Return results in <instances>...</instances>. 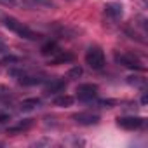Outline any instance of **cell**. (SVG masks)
Masks as SVG:
<instances>
[{"instance_id": "cell-13", "label": "cell", "mask_w": 148, "mask_h": 148, "mask_svg": "<svg viewBox=\"0 0 148 148\" xmlns=\"http://www.w3.org/2000/svg\"><path fill=\"white\" fill-rule=\"evenodd\" d=\"M70 61H73V54H70V52H58V54H54V58H52V64H61V63H70Z\"/></svg>"}, {"instance_id": "cell-7", "label": "cell", "mask_w": 148, "mask_h": 148, "mask_svg": "<svg viewBox=\"0 0 148 148\" xmlns=\"http://www.w3.org/2000/svg\"><path fill=\"white\" fill-rule=\"evenodd\" d=\"M105 14L112 19H120L124 14V7L119 2H108V4H105Z\"/></svg>"}, {"instance_id": "cell-12", "label": "cell", "mask_w": 148, "mask_h": 148, "mask_svg": "<svg viewBox=\"0 0 148 148\" xmlns=\"http://www.w3.org/2000/svg\"><path fill=\"white\" fill-rule=\"evenodd\" d=\"M40 52H42L44 56H54V54H58V52H59V47H58V44H56V42H47V44H44V45H42Z\"/></svg>"}, {"instance_id": "cell-15", "label": "cell", "mask_w": 148, "mask_h": 148, "mask_svg": "<svg viewBox=\"0 0 148 148\" xmlns=\"http://www.w3.org/2000/svg\"><path fill=\"white\" fill-rule=\"evenodd\" d=\"M82 73H84L82 66L75 64L73 68H70V71H68V79H79V77H82Z\"/></svg>"}, {"instance_id": "cell-19", "label": "cell", "mask_w": 148, "mask_h": 148, "mask_svg": "<svg viewBox=\"0 0 148 148\" xmlns=\"http://www.w3.org/2000/svg\"><path fill=\"white\" fill-rule=\"evenodd\" d=\"M9 120H11V117H9V115H0V127H2V125H5Z\"/></svg>"}, {"instance_id": "cell-9", "label": "cell", "mask_w": 148, "mask_h": 148, "mask_svg": "<svg viewBox=\"0 0 148 148\" xmlns=\"http://www.w3.org/2000/svg\"><path fill=\"white\" fill-rule=\"evenodd\" d=\"M64 87H66V82L61 80V79H56V80H51V82L47 84L45 92H47V94H58V92L64 91Z\"/></svg>"}, {"instance_id": "cell-16", "label": "cell", "mask_w": 148, "mask_h": 148, "mask_svg": "<svg viewBox=\"0 0 148 148\" xmlns=\"http://www.w3.org/2000/svg\"><path fill=\"white\" fill-rule=\"evenodd\" d=\"M33 4H37V5H42V7H51V9H54L56 7V4H54V0H32Z\"/></svg>"}, {"instance_id": "cell-14", "label": "cell", "mask_w": 148, "mask_h": 148, "mask_svg": "<svg viewBox=\"0 0 148 148\" xmlns=\"http://www.w3.org/2000/svg\"><path fill=\"white\" fill-rule=\"evenodd\" d=\"M73 101H75V99H73L71 96L63 94V96H58V98L54 99V105H56V106H63V108H66V106H71Z\"/></svg>"}, {"instance_id": "cell-11", "label": "cell", "mask_w": 148, "mask_h": 148, "mask_svg": "<svg viewBox=\"0 0 148 148\" xmlns=\"http://www.w3.org/2000/svg\"><path fill=\"white\" fill-rule=\"evenodd\" d=\"M40 99L38 98H28V99H23L21 101V105H19V108L23 110V112H30V110H35L37 106H40Z\"/></svg>"}, {"instance_id": "cell-18", "label": "cell", "mask_w": 148, "mask_h": 148, "mask_svg": "<svg viewBox=\"0 0 148 148\" xmlns=\"http://www.w3.org/2000/svg\"><path fill=\"white\" fill-rule=\"evenodd\" d=\"M11 96V91L4 86H0V98H9Z\"/></svg>"}, {"instance_id": "cell-10", "label": "cell", "mask_w": 148, "mask_h": 148, "mask_svg": "<svg viewBox=\"0 0 148 148\" xmlns=\"http://www.w3.org/2000/svg\"><path fill=\"white\" fill-rule=\"evenodd\" d=\"M18 80H19L21 86H38V84H44L45 82L44 77H30V75H25V73H23Z\"/></svg>"}, {"instance_id": "cell-3", "label": "cell", "mask_w": 148, "mask_h": 148, "mask_svg": "<svg viewBox=\"0 0 148 148\" xmlns=\"http://www.w3.org/2000/svg\"><path fill=\"white\" fill-rule=\"evenodd\" d=\"M117 124L122 127V129H127V131H134V129H139L145 125V119L143 117H119L117 119Z\"/></svg>"}, {"instance_id": "cell-5", "label": "cell", "mask_w": 148, "mask_h": 148, "mask_svg": "<svg viewBox=\"0 0 148 148\" xmlns=\"http://www.w3.org/2000/svg\"><path fill=\"white\" fill-rule=\"evenodd\" d=\"M98 92V86L96 84H80L77 87V98L80 101H89L96 96Z\"/></svg>"}, {"instance_id": "cell-20", "label": "cell", "mask_w": 148, "mask_h": 148, "mask_svg": "<svg viewBox=\"0 0 148 148\" xmlns=\"http://www.w3.org/2000/svg\"><path fill=\"white\" fill-rule=\"evenodd\" d=\"M19 59L18 58H14V56H5L4 58V63H18Z\"/></svg>"}, {"instance_id": "cell-23", "label": "cell", "mask_w": 148, "mask_h": 148, "mask_svg": "<svg viewBox=\"0 0 148 148\" xmlns=\"http://www.w3.org/2000/svg\"><path fill=\"white\" fill-rule=\"evenodd\" d=\"M141 103H143V105H146V103H148V96H146V94H143V98H141Z\"/></svg>"}, {"instance_id": "cell-1", "label": "cell", "mask_w": 148, "mask_h": 148, "mask_svg": "<svg viewBox=\"0 0 148 148\" xmlns=\"http://www.w3.org/2000/svg\"><path fill=\"white\" fill-rule=\"evenodd\" d=\"M0 19H2V23H4L5 28H9L11 32H14V33L19 35L21 38H26V40H37V38H38V35H37L33 30H30L26 25H23L21 21H18V19L12 18V16H0Z\"/></svg>"}, {"instance_id": "cell-21", "label": "cell", "mask_w": 148, "mask_h": 148, "mask_svg": "<svg viewBox=\"0 0 148 148\" xmlns=\"http://www.w3.org/2000/svg\"><path fill=\"white\" fill-rule=\"evenodd\" d=\"M7 51H9V49H7V45H5L2 40H0V52H2V54H5Z\"/></svg>"}, {"instance_id": "cell-6", "label": "cell", "mask_w": 148, "mask_h": 148, "mask_svg": "<svg viewBox=\"0 0 148 148\" xmlns=\"http://www.w3.org/2000/svg\"><path fill=\"white\" fill-rule=\"evenodd\" d=\"M115 61H117L119 64L125 66V68H131V70H143L141 63H139L134 56H131V54H117V56H115Z\"/></svg>"}, {"instance_id": "cell-8", "label": "cell", "mask_w": 148, "mask_h": 148, "mask_svg": "<svg viewBox=\"0 0 148 148\" xmlns=\"http://www.w3.org/2000/svg\"><path fill=\"white\" fill-rule=\"evenodd\" d=\"M32 125H33V119H25V120H21V122L16 124V125L7 127V134H19V132H25V131H28Z\"/></svg>"}, {"instance_id": "cell-22", "label": "cell", "mask_w": 148, "mask_h": 148, "mask_svg": "<svg viewBox=\"0 0 148 148\" xmlns=\"http://www.w3.org/2000/svg\"><path fill=\"white\" fill-rule=\"evenodd\" d=\"M14 2H16V0H0V4H4V5H11Z\"/></svg>"}, {"instance_id": "cell-2", "label": "cell", "mask_w": 148, "mask_h": 148, "mask_svg": "<svg viewBox=\"0 0 148 148\" xmlns=\"http://www.w3.org/2000/svg\"><path fill=\"white\" fill-rule=\"evenodd\" d=\"M86 63L92 68V70H101L105 66V54L99 47H89V51L86 52Z\"/></svg>"}, {"instance_id": "cell-4", "label": "cell", "mask_w": 148, "mask_h": 148, "mask_svg": "<svg viewBox=\"0 0 148 148\" xmlns=\"http://www.w3.org/2000/svg\"><path fill=\"white\" fill-rule=\"evenodd\" d=\"M71 119L75 120L77 124H80V125H96L101 120L99 115L98 113H92V112H79V113L73 115Z\"/></svg>"}, {"instance_id": "cell-17", "label": "cell", "mask_w": 148, "mask_h": 148, "mask_svg": "<svg viewBox=\"0 0 148 148\" xmlns=\"http://www.w3.org/2000/svg\"><path fill=\"white\" fill-rule=\"evenodd\" d=\"M98 105L103 106V108H112L115 105V101L113 99H101V101H98Z\"/></svg>"}]
</instances>
